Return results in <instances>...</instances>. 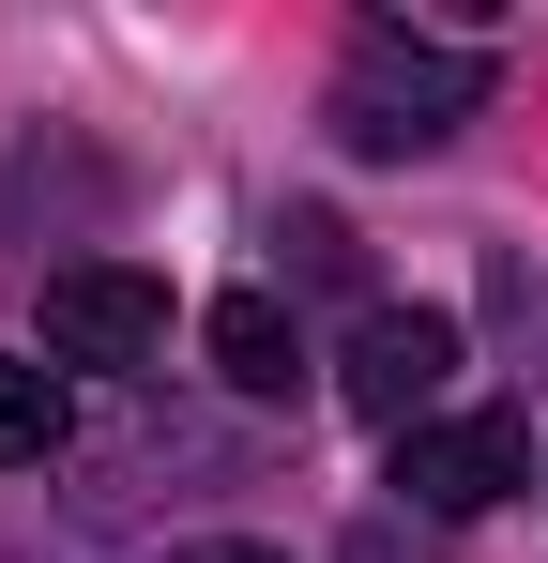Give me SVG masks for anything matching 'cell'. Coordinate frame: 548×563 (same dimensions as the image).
I'll use <instances>...</instances> for the list:
<instances>
[{
  "mask_svg": "<svg viewBox=\"0 0 548 563\" xmlns=\"http://www.w3.org/2000/svg\"><path fill=\"white\" fill-rule=\"evenodd\" d=\"M472 107H487V62H472V46L365 31L351 62H336V137H351V153H442Z\"/></svg>",
  "mask_w": 548,
  "mask_h": 563,
  "instance_id": "6da1fadb",
  "label": "cell"
},
{
  "mask_svg": "<svg viewBox=\"0 0 548 563\" xmlns=\"http://www.w3.org/2000/svg\"><path fill=\"white\" fill-rule=\"evenodd\" d=\"M442 380H457V320H442V305H365V320H351V366H336V396H351L381 442L442 427Z\"/></svg>",
  "mask_w": 548,
  "mask_h": 563,
  "instance_id": "7a4b0ae2",
  "label": "cell"
},
{
  "mask_svg": "<svg viewBox=\"0 0 548 563\" xmlns=\"http://www.w3.org/2000/svg\"><path fill=\"white\" fill-rule=\"evenodd\" d=\"M153 351H168V275H138V260L46 275V366H153Z\"/></svg>",
  "mask_w": 548,
  "mask_h": 563,
  "instance_id": "3957f363",
  "label": "cell"
},
{
  "mask_svg": "<svg viewBox=\"0 0 548 563\" xmlns=\"http://www.w3.org/2000/svg\"><path fill=\"white\" fill-rule=\"evenodd\" d=\"M518 472H534V427H518V411H442V427L396 442V503H412V518H487Z\"/></svg>",
  "mask_w": 548,
  "mask_h": 563,
  "instance_id": "277c9868",
  "label": "cell"
},
{
  "mask_svg": "<svg viewBox=\"0 0 548 563\" xmlns=\"http://www.w3.org/2000/svg\"><path fill=\"white\" fill-rule=\"evenodd\" d=\"M198 351H213L229 396H289V380H305V320H289L274 289H229V305L198 320Z\"/></svg>",
  "mask_w": 548,
  "mask_h": 563,
  "instance_id": "5b68a950",
  "label": "cell"
},
{
  "mask_svg": "<svg viewBox=\"0 0 548 563\" xmlns=\"http://www.w3.org/2000/svg\"><path fill=\"white\" fill-rule=\"evenodd\" d=\"M62 427H77V396H62L46 351H31V366H0V472H46V457H62Z\"/></svg>",
  "mask_w": 548,
  "mask_h": 563,
  "instance_id": "8992f818",
  "label": "cell"
},
{
  "mask_svg": "<svg viewBox=\"0 0 548 563\" xmlns=\"http://www.w3.org/2000/svg\"><path fill=\"white\" fill-rule=\"evenodd\" d=\"M274 244H289V275H320V289H351V229H336V213H289V229H274Z\"/></svg>",
  "mask_w": 548,
  "mask_h": 563,
  "instance_id": "52a82bcc",
  "label": "cell"
},
{
  "mask_svg": "<svg viewBox=\"0 0 548 563\" xmlns=\"http://www.w3.org/2000/svg\"><path fill=\"white\" fill-rule=\"evenodd\" d=\"M168 563H274V549H244V533H213V549H168Z\"/></svg>",
  "mask_w": 548,
  "mask_h": 563,
  "instance_id": "ba28073f",
  "label": "cell"
}]
</instances>
